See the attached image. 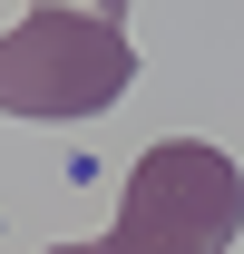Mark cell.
Returning a JSON list of instances; mask_svg holds the SVG:
<instances>
[{
	"label": "cell",
	"mask_w": 244,
	"mask_h": 254,
	"mask_svg": "<svg viewBox=\"0 0 244 254\" xmlns=\"http://www.w3.org/2000/svg\"><path fill=\"white\" fill-rule=\"evenodd\" d=\"M244 235V176L225 147L205 137H156L147 157L127 166L118 225L98 254H225Z\"/></svg>",
	"instance_id": "cell-1"
},
{
	"label": "cell",
	"mask_w": 244,
	"mask_h": 254,
	"mask_svg": "<svg viewBox=\"0 0 244 254\" xmlns=\"http://www.w3.org/2000/svg\"><path fill=\"white\" fill-rule=\"evenodd\" d=\"M137 78V49L108 10H30L0 30V118H98Z\"/></svg>",
	"instance_id": "cell-2"
},
{
	"label": "cell",
	"mask_w": 244,
	"mask_h": 254,
	"mask_svg": "<svg viewBox=\"0 0 244 254\" xmlns=\"http://www.w3.org/2000/svg\"><path fill=\"white\" fill-rule=\"evenodd\" d=\"M49 254H98V245H49Z\"/></svg>",
	"instance_id": "cell-3"
}]
</instances>
